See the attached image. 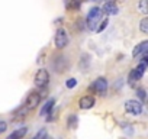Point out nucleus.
<instances>
[{"instance_id":"5","label":"nucleus","mask_w":148,"mask_h":139,"mask_svg":"<svg viewBox=\"0 0 148 139\" xmlns=\"http://www.w3.org/2000/svg\"><path fill=\"white\" fill-rule=\"evenodd\" d=\"M145 70H147V64H144V62H141L136 68H134V70H132L131 74H129V84H131V86H134V84H135V81H136V80H139V78L144 76Z\"/></svg>"},{"instance_id":"12","label":"nucleus","mask_w":148,"mask_h":139,"mask_svg":"<svg viewBox=\"0 0 148 139\" xmlns=\"http://www.w3.org/2000/svg\"><path fill=\"white\" fill-rule=\"evenodd\" d=\"M54 104H55V100H54V99H49V100L44 104V107H42V110H41V116H48V114L52 112Z\"/></svg>"},{"instance_id":"22","label":"nucleus","mask_w":148,"mask_h":139,"mask_svg":"<svg viewBox=\"0 0 148 139\" xmlns=\"http://www.w3.org/2000/svg\"><path fill=\"white\" fill-rule=\"evenodd\" d=\"M136 94H138V97H139L142 102H145V90H144V89H138V90H136Z\"/></svg>"},{"instance_id":"20","label":"nucleus","mask_w":148,"mask_h":139,"mask_svg":"<svg viewBox=\"0 0 148 139\" xmlns=\"http://www.w3.org/2000/svg\"><path fill=\"white\" fill-rule=\"evenodd\" d=\"M68 123H70V127H71V129H76V127H77V117L73 114V116L70 117Z\"/></svg>"},{"instance_id":"13","label":"nucleus","mask_w":148,"mask_h":139,"mask_svg":"<svg viewBox=\"0 0 148 139\" xmlns=\"http://www.w3.org/2000/svg\"><path fill=\"white\" fill-rule=\"evenodd\" d=\"M26 132H28L26 127H19V129H16L15 132H12L8 139H22V138L26 135Z\"/></svg>"},{"instance_id":"1","label":"nucleus","mask_w":148,"mask_h":139,"mask_svg":"<svg viewBox=\"0 0 148 139\" xmlns=\"http://www.w3.org/2000/svg\"><path fill=\"white\" fill-rule=\"evenodd\" d=\"M100 18H102V9L100 7H92L89 10L87 20H86L87 22V28L90 31H95L96 26H97V23H99V20H100Z\"/></svg>"},{"instance_id":"23","label":"nucleus","mask_w":148,"mask_h":139,"mask_svg":"<svg viewBox=\"0 0 148 139\" xmlns=\"http://www.w3.org/2000/svg\"><path fill=\"white\" fill-rule=\"evenodd\" d=\"M47 139H51V138H47Z\"/></svg>"},{"instance_id":"9","label":"nucleus","mask_w":148,"mask_h":139,"mask_svg":"<svg viewBox=\"0 0 148 139\" xmlns=\"http://www.w3.org/2000/svg\"><path fill=\"white\" fill-rule=\"evenodd\" d=\"M102 10L109 16V15H118V12H119V7H118V5L113 2V0H109V2H106L105 5H103V7H102Z\"/></svg>"},{"instance_id":"10","label":"nucleus","mask_w":148,"mask_h":139,"mask_svg":"<svg viewBox=\"0 0 148 139\" xmlns=\"http://www.w3.org/2000/svg\"><path fill=\"white\" fill-rule=\"evenodd\" d=\"M79 106H80V109H83V110L92 109V107L95 106V97H93V96H84V97H82Z\"/></svg>"},{"instance_id":"14","label":"nucleus","mask_w":148,"mask_h":139,"mask_svg":"<svg viewBox=\"0 0 148 139\" xmlns=\"http://www.w3.org/2000/svg\"><path fill=\"white\" fill-rule=\"evenodd\" d=\"M108 23H109V18H108V15H106V16H103V18H100V20H99V23H97V26H96L95 32H97V33L103 32V31L106 29Z\"/></svg>"},{"instance_id":"4","label":"nucleus","mask_w":148,"mask_h":139,"mask_svg":"<svg viewBox=\"0 0 148 139\" xmlns=\"http://www.w3.org/2000/svg\"><path fill=\"white\" fill-rule=\"evenodd\" d=\"M48 81H49L48 71L44 70V68H39L36 71V74H35V86L36 87H45L48 84Z\"/></svg>"},{"instance_id":"15","label":"nucleus","mask_w":148,"mask_h":139,"mask_svg":"<svg viewBox=\"0 0 148 139\" xmlns=\"http://www.w3.org/2000/svg\"><path fill=\"white\" fill-rule=\"evenodd\" d=\"M138 9L142 15H147L148 13V0H139L138 3Z\"/></svg>"},{"instance_id":"11","label":"nucleus","mask_w":148,"mask_h":139,"mask_svg":"<svg viewBox=\"0 0 148 139\" xmlns=\"http://www.w3.org/2000/svg\"><path fill=\"white\" fill-rule=\"evenodd\" d=\"M147 48H148V41H142L141 44H138V45L134 48V51H132V57L136 58L138 55L144 54V52L147 51Z\"/></svg>"},{"instance_id":"8","label":"nucleus","mask_w":148,"mask_h":139,"mask_svg":"<svg viewBox=\"0 0 148 139\" xmlns=\"http://www.w3.org/2000/svg\"><path fill=\"white\" fill-rule=\"evenodd\" d=\"M51 64L54 67V71H57V73H62L64 70L67 68V61H65V57H62V55L54 57V59H52Z\"/></svg>"},{"instance_id":"16","label":"nucleus","mask_w":148,"mask_h":139,"mask_svg":"<svg viewBox=\"0 0 148 139\" xmlns=\"http://www.w3.org/2000/svg\"><path fill=\"white\" fill-rule=\"evenodd\" d=\"M80 3H82V0H68V9L76 10L80 7Z\"/></svg>"},{"instance_id":"19","label":"nucleus","mask_w":148,"mask_h":139,"mask_svg":"<svg viewBox=\"0 0 148 139\" xmlns=\"http://www.w3.org/2000/svg\"><path fill=\"white\" fill-rule=\"evenodd\" d=\"M76 84H77V80H76V78H68V80L65 81L67 89H73V87H76Z\"/></svg>"},{"instance_id":"21","label":"nucleus","mask_w":148,"mask_h":139,"mask_svg":"<svg viewBox=\"0 0 148 139\" xmlns=\"http://www.w3.org/2000/svg\"><path fill=\"white\" fill-rule=\"evenodd\" d=\"M6 130H8V123L5 120H0V135L5 133Z\"/></svg>"},{"instance_id":"3","label":"nucleus","mask_w":148,"mask_h":139,"mask_svg":"<svg viewBox=\"0 0 148 139\" xmlns=\"http://www.w3.org/2000/svg\"><path fill=\"white\" fill-rule=\"evenodd\" d=\"M89 90H93V91H95L96 94H99V96H105L106 91H108V81H106V78H105V77L97 78Z\"/></svg>"},{"instance_id":"7","label":"nucleus","mask_w":148,"mask_h":139,"mask_svg":"<svg viewBox=\"0 0 148 139\" xmlns=\"http://www.w3.org/2000/svg\"><path fill=\"white\" fill-rule=\"evenodd\" d=\"M41 103V94L38 91H32L28 94L26 100H25V106L26 109H35L38 104Z\"/></svg>"},{"instance_id":"18","label":"nucleus","mask_w":148,"mask_h":139,"mask_svg":"<svg viewBox=\"0 0 148 139\" xmlns=\"http://www.w3.org/2000/svg\"><path fill=\"white\" fill-rule=\"evenodd\" d=\"M47 136H48L47 129H41V130L35 135V138H34V139H47Z\"/></svg>"},{"instance_id":"6","label":"nucleus","mask_w":148,"mask_h":139,"mask_svg":"<svg viewBox=\"0 0 148 139\" xmlns=\"http://www.w3.org/2000/svg\"><path fill=\"white\" fill-rule=\"evenodd\" d=\"M125 112L138 116L142 113V103H139L136 100H128V102H125Z\"/></svg>"},{"instance_id":"17","label":"nucleus","mask_w":148,"mask_h":139,"mask_svg":"<svg viewBox=\"0 0 148 139\" xmlns=\"http://www.w3.org/2000/svg\"><path fill=\"white\" fill-rule=\"evenodd\" d=\"M139 29H141V32H142V33H148V19H147V18H144V19L141 20Z\"/></svg>"},{"instance_id":"2","label":"nucleus","mask_w":148,"mask_h":139,"mask_svg":"<svg viewBox=\"0 0 148 139\" xmlns=\"http://www.w3.org/2000/svg\"><path fill=\"white\" fill-rule=\"evenodd\" d=\"M54 44H55V46L58 49H62V48L67 46V44H68V35H67V32L62 28H60L55 32V35H54Z\"/></svg>"}]
</instances>
